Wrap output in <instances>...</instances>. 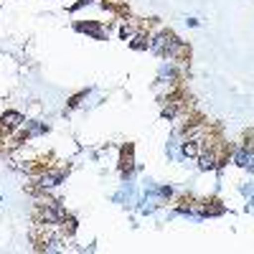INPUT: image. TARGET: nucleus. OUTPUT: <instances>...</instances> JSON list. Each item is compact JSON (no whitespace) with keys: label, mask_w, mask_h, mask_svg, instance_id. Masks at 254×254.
<instances>
[{"label":"nucleus","mask_w":254,"mask_h":254,"mask_svg":"<svg viewBox=\"0 0 254 254\" xmlns=\"http://www.w3.org/2000/svg\"><path fill=\"white\" fill-rule=\"evenodd\" d=\"M150 51L158 54V56H165V59H178V56H183L186 46L181 44V38H178V36H173L171 31H163L160 36L153 38Z\"/></svg>","instance_id":"obj_1"},{"label":"nucleus","mask_w":254,"mask_h":254,"mask_svg":"<svg viewBox=\"0 0 254 254\" xmlns=\"http://www.w3.org/2000/svg\"><path fill=\"white\" fill-rule=\"evenodd\" d=\"M20 125H26L20 112H3V117H0V127H5V130H15Z\"/></svg>","instance_id":"obj_2"},{"label":"nucleus","mask_w":254,"mask_h":254,"mask_svg":"<svg viewBox=\"0 0 254 254\" xmlns=\"http://www.w3.org/2000/svg\"><path fill=\"white\" fill-rule=\"evenodd\" d=\"M64 178H66V173H64V171H46L44 176H41V186H44V188H54Z\"/></svg>","instance_id":"obj_3"},{"label":"nucleus","mask_w":254,"mask_h":254,"mask_svg":"<svg viewBox=\"0 0 254 254\" xmlns=\"http://www.w3.org/2000/svg\"><path fill=\"white\" fill-rule=\"evenodd\" d=\"M76 31H81V33H87V36H94V38H104V31L97 26V23H76Z\"/></svg>","instance_id":"obj_4"},{"label":"nucleus","mask_w":254,"mask_h":254,"mask_svg":"<svg viewBox=\"0 0 254 254\" xmlns=\"http://www.w3.org/2000/svg\"><path fill=\"white\" fill-rule=\"evenodd\" d=\"M198 168H201V171H211V168H216V155L211 153V150H208V153L203 150V153L198 155Z\"/></svg>","instance_id":"obj_5"},{"label":"nucleus","mask_w":254,"mask_h":254,"mask_svg":"<svg viewBox=\"0 0 254 254\" xmlns=\"http://www.w3.org/2000/svg\"><path fill=\"white\" fill-rule=\"evenodd\" d=\"M41 132H46V125H28L26 137H31V135H41Z\"/></svg>","instance_id":"obj_6"},{"label":"nucleus","mask_w":254,"mask_h":254,"mask_svg":"<svg viewBox=\"0 0 254 254\" xmlns=\"http://www.w3.org/2000/svg\"><path fill=\"white\" fill-rule=\"evenodd\" d=\"M84 97H87V92H81V94H76V97L71 99V107H76V104H79V102H81Z\"/></svg>","instance_id":"obj_7"},{"label":"nucleus","mask_w":254,"mask_h":254,"mask_svg":"<svg viewBox=\"0 0 254 254\" xmlns=\"http://www.w3.org/2000/svg\"><path fill=\"white\" fill-rule=\"evenodd\" d=\"M87 3H89V0H79L76 5H71V10H79V8H84V5H87Z\"/></svg>","instance_id":"obj_8"}]
</instances>
